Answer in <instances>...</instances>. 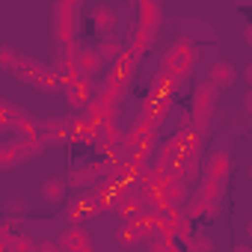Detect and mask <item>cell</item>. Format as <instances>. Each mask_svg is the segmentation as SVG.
Listing matches in <instances>:
<instances>
[{
    "instance_id": "obj_9",
    "label": "cell",
    "mask_w": 252,
    "mask_h": 252,
    "mask_svg": "<svg viewBox=\"0 0 252 252\" xmlns=\"http://www.w3.org/2000/svg\"><path fill=\"white\" fill-rule=\"evenodd\" d=\"M95 214H98V205L92 202L89 190L80 193V196H74V199L65 205V220H68V225H80L83 220H89V217H95Z\"/></svg>"
},
{
    "instance_id": "obj_37",
    "label": "cell",
    "mask_w": 252,
    "mask_h": 252,
    "mask_svg": "<svg viewBox=\"0 0 252 252\" xmlns=\"http://www.w3.org/2000/svg\"><path fill=\"white\" fill-rule=\"evenodd\" d=\"M18 60H21V57L15 54V48H9V45L0 48V68H3V71H15Z\"/></svg>"
},
{
    "instance_id": "obj_16",
    "label": "cell",
    "mask_w": 252,
    "mask_h": 252,
    "mask_svg": "<svg viewBox=\"0 0 252 252\" xmlns=\"http://www.w3.org/2000/svg\"><path fill=\"white\" fill-rule=\"evenodd\" d=\"M169 110H172V98H152V95H146L143 110H140V119H149L152 125H160Z\"/></svg>"
},
{
    "instance_id": "obj_10",
    "label": "cell",
    "mask_w": 252,
    "mask_h": 252,
    "mask_svg": "<svg viewBox=\"0 0 252 252\" xmlns=\"http://www.w3.org/2000/svg\"><path fill=\"white\" fill-rule=\"evenodd\" d=\"M181 222H184V211L169 205L163 214H158V231H155V240H175Z\"/></svg>"
},
{
    "instance_id": "obj_23",
    "label": "cell",
    "mask_w": 252,
    "mask_h": 252,
    "mask_svg": "<svg viewBox=\"0 0 252 252\" xmlns=\"http://www.w3.org/2000/svg\"><path fill=\"white\" fill-rule=\"evenodd\" d=\"M155 39H158V30H149V27H143V24H137L134 27V33H131V51L137 54V57H143L152 45H155Z\"/></svg>"
},
{
    "instance_id": "obj_27",
    "label": "cell",
    "mask_w": 252,
    "mask_h": 252,
    "mask_svg": "<svg viewBox=\"0 0 252 252\" xmlns=\"http://www.w3.org/2000/svg\"><path fill=\"white\" fill-rule=\"evenodd\" d=\"M65 187H68L65 178H48L42 184V199L45 202H63L65 199Z\"/></svg>"
},
{
    "instance_id": "obj_12",
    "label": "cell",
    "mask_w": 252,
    "mask_h": 252,
    "mask_svg": "<svg viewBox=\"0 0 252 252\" xmlns=\"http://www.w3.org/2000/svg\"><path fill=\"white\" fill-rule=\"evenodd\" d=\"M65 101L71 104V110H86L92 101H95V86H92V80H86V77H80L74 86H68L65 92Z\"/></svg>"
},
{
    "instance_id": "obj_50",
    "label": "cell",
    "mask_w": 252,
    "mask_h": 252,
    "mask_svg": "<svg viewBox=\"0 0 252 252\" xmlns=\"http://www.w3.org/2000/svg\"><path fill=\"white\" fill-rule=\"evenodd\" d=\"M0 252H15V249H9V246H6V249H0Z\"/></svg>"
},
{
    "instance_id": "obj_35",
    "label": "cell",
    "mask_w": 252,
    "mask_h": 252,
    "mask_svg": "<svg viewBox=\"0 0 252 252\" xmlns=\"http://www.w3.org/2000/svg\"><path fill=\"white\" fill-rule=\"evenodd\" d=\"M166 199H169V205H172V208H181V205L190 199V184L175 181L172 187H166Z\"/></svg>"
},
{
    "instance_id": "obj_24",
    "label": "cell",
    "mask_w": 252,
    "mask_h": 252,
    "mask_svg": "<svg viewBox=\"0 0 252 252\" xmlns=\"http://www.w3.org/2000/svg\"><path fill=\"white\" fill-rule=\"evenodd\" d=\"M172 172H175L178 181H184V184L196 181V178H199V155H181V160L175 163Z\"/></svg>"
},
{
    "instance_id": "obj_7",
    "label": "cell",
    "mask_w": 252,
    "mask_h": 252,
    "mask_svg": "<svg viewBox=\"0 0 252 252\" xmlns=\"http://www.w3.org/2000/svg\"><path fill=\"white\" fill-rule=\"evenodd\" d=\"M104 178V163H77L68 169V187L74 190H92Z\"/></svg>"
},
{
    "instance_id": "obj_18",
    "label": "cell",
    "mask_w": 252,
    "mask_h": 252,
    "mask_svg": "<svg viewBox=\"0 0 252 252\" xmlns=\"http://www.w3.org/2000/svg\"><path fill=\"white\" fill-rule=\"evenodd\" d=\"M217 211H220V205H214V202H208L205 196H199V193H196V196L187 202L184 217H187V220H193V222H196V220H202V217H205V220H214V217H217Z\"/></svg>"
},
{
    "instance_id": "obj_46",
    "label": "cell",
    "mask_w": 252,
    "mask_h": 252,
    "mask_svg": "<svg viewBox=\"0 0 252 252\" xmlns=\"http://www.w3.org/2000/svg\"><path fill=\"white\" fill-rule=\"evenodd\" d=\"M243 107H246V110H249V113H252V92H249V95H246V98H243Z\"/></svg>"
},
{
    "instance_id": "obj_2",
    "label": "cell",
    "mask_w": 252,
    "mask_h": 252,
    "mask_svg": "<svg viewBox=\"0 0 252 252\" xmlns=\"http://www.w3.org/2000/svg\"><path fill=\"white\" fill-rule=\"evenodd\" d=\"M77 15H80V0H60L54 6V39L65 48L77 36Z\"/></svg>"
},
{
    "instance_id": "obj_39",
    "label": "cell",
    "mask_w": 252,
    "mask_h": 252,
    "mask_svg": "<svg viewBox=\"0 0 252 252\" xmlns=\"http://www.w3.org/2000/svg\"><path fill=\"white\" fill-rule=\"evenodd\" d=\"M187 252H214V243H211V237L208 234H193V240L187 243Z\"/></svg>"
},
{
    "instance_id": "obj_34",
    "label": "cell",
    "mask_w": 252,
    "mask_h": 252,
    "mask_svg": "<svg viewBox=\"0 0 252 252\" xmlns=\"http://www.w3.org/2000/svg\"><path fill=\"white\" fill-rule=\"evenodd\" d=\"M222 187H225V184H220V181H214V178H202V184H199V196H205L208 202L220 205V199H222Z\"/></svg>"
},
{
    "instance_id": "obj_47",
    "label": "cell",
    "mask_w": 252,
    "mask_h": 252,
    "mask_svg": "<svg viewBox=\"0 0 252 252\" xmlns=\"http://www.w3.org/2000/svg\"><path fill=\"white\" fill-rule=\"evenodd\" d=\"M243 36H246V42L252 45V24H246V33H243Z\"/></svg>"
},
{
    "instance_id": "obj_43",
    "label": "cell",
    "mask_w": 252,
    "mask_h": 252,
    "mask_svg": "<svg viewBox=\"0 0 252 252\" xmlns=\"http://www.w3.org/2000/svg\"><path fill=\"white\" fill-rule=\"evenodd\" d=\"M24 211H27V202H24V199H9V202H6V214H9L12 220H15L18 214H24Z\"/></svg>"
},
{
    "instance_id": "obj_1",
    "label": "cell",
    "mask_w": 252,
    "mask_h": 252,
    "mask_svg": "<svg viewBox=\"0 0 252 252\" xmlns=\"http://www.w3.org/2000/svg\"><path fill=\"white\" fill-rule=\"evenodd\" d=\"M196 60H199V51H196V42L193 39H178L166 54H163V60H160V74H169V77H178V80H184L190 71H193V65H196Z\"/></svg>"
},
{
    "instance_id": "obj_30",
    "label": "cell",
    "mask_w": 252,
    "mask_h": 252,
    "mask_svg": "<svg viewBox=\"0 0 252 252\" xmlns=\"http://www.w3.org/2000/svg\"><path fill=\"white\" fill-rule=\"evenodd\" d=\"M131 225L137 228V234H140L143 240H155V231H158V214H140Z\"/></svg>"
},
{
    "instance_id": "obj_21",
    "label": "cell",
    "mask_w": 252,
    "mask_h": 252,
    "mask_svg": "<svg viewBox=\"0 0 252 252\" xmlns=\"http://www.w3.org/2000/svg\"><path fill=\"white\" fill-rule=\"evenodd\" d=\"M234 77H237V71H234V65H231V63H225V60H217V63L211 65V74H208V80H211L217 89L231 86V83H234Z\"/></svg>"
},
{
    "instance_id": "obj_26",
    "label": "cell",
    "mask_w": 252,
    "mask_h": 252,
    "mask_svg": "<svg viewBox=\"0 0 252 252\" xmlns=\"http://www.w3.org/2000/svg\"><path fill=\"white\" fill-rule=\"evenodd\" d=\"M51 68L57 71V77H60V83H63V92L80 80V71H77V65H74V63H65V60H60V57H57V63H54Z\"/></svg>"
},
{
    "instance_id": "obj_51",
    "label": "cell",
    "mask_w": 252,
    "mask_h": 252,
    "mask_svg": "<svg viewBox=\"0 0 252 252\" xmlns=\"http://www.w3.org/2000/svg\"><path fill=\"white\" fill-rule=\"evenodd\" d=\"M249 178H252V166H249Z\"/></svg>"
},
{
    "instance_id": "obj_25",
    "label": "cell",
    "mask_w": 252,
    "mask_h": 252,
    "mask_svg": "<svg viewBox=\"0 0 252 252\" xmlns=\"http://www.w3.org/2000/svg\"><path fill=\"white\" fill-rule=\"evenodd\" d=\"M178 86H181V80H178V77L158 74V77H155V83H152V89H149V95H152V98H172V95L178 92Z\"/></svg>"
},
{
    "instance_id": "obj_42",
    "label": "cell",
    "mask_w": 252,
    "mask_h": 252,
    "mask_svg": "<svg viewBox=\"0 0 252 252\" xmlns=\"http://www.w3.org/2000/svg\"><path fill=\"white\" fill-rule=\"evenodd\" d=\"M193 234H196V231H193V220H187V217H184V222H181V228H178V234H175V240L187 246V243L193 240Z\"/></svg>"
},
{
    "instance_id": "obj_20",
    "label": "cell",
    "mask_w": 252,
    "mask_h": 252,
    "mask_svg": "<svg viewBox=\"0 0 252 252\" xmlns=\"http://www.w3.org/2000/svg\"><path fill=\"white\" fill-rule=\"evenodd\" d=\"M181 149L175 146V140H166L158 146V155H155V169H175V163L181 160Z\"/></svg>"
},
{
    "instance_id": "obj_14",
    "label": "cell",
    "mask_w": 252,
    "mask_h": 252,
    "mask_svg": "<svg viewBox=\"0 0 252 252\" xmlns=\"http://www.w3.org/2000/svg\"><path fill=\"white\" fill-rule=\"evenodd\" d=\"M12 74H15L18 80H24V83L39 86V83H42V77L48 74V65H45V63H39V60H33V57H21Z\"/></svg>"
},
{
    "instance_id": "obj_29",
    "label": "cell",
    "mask_w": 252,
    "mask_h": 252,
    "mask_svg": "<svg viewBox=\"0 0 252 252\" xmlns=\"http://www.w3.org/2000/svg\"><path fill=\"white\" fill-rule=\"evenodd\" d=\"M92 24H95V30L110 33V30L116 27V12H113L110 6H95V9H92Z\"/></svg>"
},
{
    "instance_id": "obj_3",
    "label": "cell",
    "mask_w": 252,
    "mask_h": 252,
    "mask_svg": "<svg viewBox=\"0 0 252 252\" xmlns=\"http://www.w3.org/2000/svg\"><path fill=\"white\" fill-rule=\"evenodd\" d=\"M214 110H217V86L211 80L199 83L196 92H193V110H190V122L202 134H208L211 128V119H214Z\"/></svg>"
},
{
    "instance_id": "obj_41",
    "label": "cell",
    "mask_w": 252,
    "mask_h": 252,
    "mask_svg": "<svg viewBox=\"0 0 252 252\" xmlns=\"http://www.w3.org/2000/svg\"><path fill=\"white\" fill-rule=\"evenodd\" d=\"M149 252H184L178 240H152V249Z\"/></svg>"
},
{
    "instance_id": "obj_38",
    "label": "cell",
    "mask_w": 252,
    "mask_h": 252,
    "mask_svg": "<svg viewBox=\"0 0 252 252\" xmlns=\"http://www.w3.org/2000/svg\"><path fill=\"white\" fill-rule=\"evenodd\" d=\"M39 89H42V92H48V95H54V92H63V83H60V77H57V71H54V68H48V74L42 77Z\"/></svg>"
},
{
    "instance_id": "obj_4",
    "label": "cell",
    "mask_w": 252,
    "mask_h": 252,
    "mask_svg": "<svg viewBox=\"0 0 252 252\" xmlns=\"http://www.w3.org/2000/svg\"><path fill=\"white\" fill-rule=\"evenodd\" d=\"M137 63H140V57H137L131 48H125L122 57L110 65V71H107V77H104V86H107V89H116V92H125V86L131 83V77H134V71H137Z\"/></svg>"
},
{
    "instance_id": "obj_28",
    "label": "cell",
    "mask_w": 252,
    "mask_h": 252,
    "mask_svg": "<svg viewBox=\"0 0 252 252\" xmlns=\"http://www.w3.org/2000/svg\"><path fill=\"white\" fill-rule=\"evenodd\" d=\"M15 131H18V140H42V122H36L30 113L15 125Z\"/></svg>"
},
{
    "instance_id": "obj_49",
    "label": "cell",
    "mask_w": 252,
    "mask_h": 252,
    "mask_svg": "<svg viewBox=\"0 0 252 252\" xmlns=\"http://www.w3.org/2000/svg\"><path fill=\"white\" fill-rule=\"evenodd\" d=\"M246 231H249V237H252V220H249V225H246Z\"/></svg>"
},
{
    "instance_id": "obj_33",
    "label": "cell",
    "mask_w": 252,
    "mask_h": 252,
    "mask_svg": "<svg viewBox=\"0 0 252 252\" xmlns=\"http://www.w3.org/2000/svg\"><path fill=\"white\" fill-rule=\"evenodd\" d=\"M24 158H21V152H18V143H6L3 149H0V169H12V166H18Z\"/></svg>"
},
{
    "instance_id": "obj_32",
    "label": "cell",
    "mask_w": 252,
    "mask_h": 252,
    "mask_svg": "<svg viewBox=\"0 0 252 252\" xmlns=\"http://www.w3.org/2000/svg\"><path fill=\"white\" fill-rule=\"evenodd\" d=\"M122 51H125V45H122L119 39H113V36H107V39L98 45V54H101L104 63H116V60L122 57Z\"/></svg>"
},
{
    "instance_id": "obj_13",
    "label": "cell",
    "mask_w": 252,
    "mask_h": 252,
    "mask_svg": "<svg viewBox=\"0 0 252 252\" xmlns=\"http://www.w3.org/2000/svg\"><path fill=\"white\" fill-rule=\"evenodd\" d=\"M57 243L63 246V252H92V240H89L86 228H80V225H68Z\"/></svg>"
},
{
    "instance_id": "obj_22",
    "label": "cell",
    "mask_w": 252,
    "mask_h": 252,
    "mask_svg": "<svg viewBox=\"0 0 252 252\" xmlns=\"http://www.w3.org/2000/svg\"><path fill=\"white\" fill-rule=\"evenodd\" d=\"M137 9H140V24L143 27L158 30L163 24V9H160V3H155V0H140Z\"/></svg>"
},
{
    "instance_id": "obj_19",
    "label": "cell",
    "mask_w": 252,
    "mask_h": 252,
    "mask_svg": "<svg viewBox=\"0 0 252 252\" xmlns=\"http://www.w3.org/2000/svg\"><path fill=\"white\" fill-rule=\"evenodd\" d=\"M101 68H104V60H101L98 48H83V51H80V60H77V71H80V77L92 80Z\"/></svg>"
},
{
    "instance_id": "obj_31",
    "label": "cell",
    "mask_w": 252,
    "mask_h": 252,
    "mask_svg": "<svg viewBox=\"0 0 252 252\" xmlns=\"http://www.w3.org/2000/svg\"><path fill=\"white\" fill-rule=\"evenodd\" d=\"M140 240H143V237L137 234V228H134L131 222H122V225L116 228V243H119V246H125V249H134Z\"/></svg>"
},
{
    "instance_id": "obj_45",
    "label": "cell",
    "mask_w": 252,
    "mask_h": 252,
    "mask_svg": "<svg viewBox=\"0 0 252 252\" xmlns=\"http://www.w3.org/2000/svg\"><path fill=\"white\" fill-rule=\"evenodd\" d=\"M231 252H252V246H246V243H237V246H234Z\"/></svg>"
},
{
    "instance_id": "obj_6",
    "label": "cell",
    "mask_w": 252,
    "mask_h": 252,
    "mask_svg": "<svg viewBox=\"0 0 252 252\" xmlns=\"http://www.w3.org/2000/svg\"><path fill=\"white\" fill-rule=\"evenodd\" d=\"M125 193H128V187H122V184H116V181H107V178H101V181L89 190V196H92V202L98 205V211H116V205L122 202Z\"/></svg>"
},
{
    "instance_id": "obj_8",
    "label": "cell",
    "mask_w": 252,
    "mask_h": 252,
    "mask_svg": "<svg viewBox=\"0 0 252 252\" xmlns=\"http://www.w3.org/2000/svg\"><path fill=\"white\" fill-rule=\"evenodd\" d=\"M172 140H175V146H178L184 155H199V152H202V143H205V134L190 122V116H184L181 128L172 134Z\"/></svg>"
},
{
    "instance_id": "obj_11",
    "label": "cell",
    "mask_w": 252,
    "mask_h": 252,
    "mask_svg": "<svg viewBox=\"0 0 252 252\" xmlns=\"http://www.w3.org/2000/svg\"><path fill=\"white\" fill-rule=\"evenodd\" d=\"M42 143L45 146H63V143H71V125L68 119H48L42 122Z\"/></svg>"
},
{
    "instance_id": "obj_44",
    "label": "cell",
    "mask_w": 252,
    "mask_h": 252,
    "mask_svg": "<svg viewBox=\"0 0 252 252\" xmlns=\"http://www.w3.org/2000/svg\"><path fill=\"white\" fill-rule=\"evenodd\" d=\"M36 252H63V246H60V243L45 240V243H39V249H36Z\"/></svg>"
},
{
    "instance_id": "obj_40",
    "label": "cell",
    "mask_w": 252,
    "mask_h": 252,
    "mask_svg": "<svg viewBox=\"0 0 252 252\" xmlns=\"http://www.w3.org/2000/svg\"><path fill=\"white\" fill-rule=\"evenodd\" d=\"M9 249H15V252H36L39 249V243H33V237L30 234H15V240H12V246Z\"/></svg>"
},
{
    "instance_id": "obj_36",
    "label": "cell",
    "mask_w": 252,
    "mask_h": 252,
    "mask_svg": "<svg viewBox=\"0 0 252 252\" xmlns=\"http://www.w3.org/2000/svg\"><path fill=\"white\" fill-rule=\"evenodd\" d=\"M15 143H18V152H21V158H24V160L39 158V155H42V149H45V143H42V140H15Z\"/></svg>"
},
{
    "instance_id": "obj_15",
    "label": "cell",
    "mask_w": 252,
    "mask_h": 252,
    "mask_svg": "<svg viewBox=\"0 0 252 252\" xmlns=\"http://www.w3.org/2000/svg\"><path fill=\"white\" fill-rule=\"evenodd\" d=\"M68 125H71V143H83V146H95V137H98V128L86 119V116H68Z\"/></svg>"
},
{
    "instance_id": "obj_5",
    "label": "cell",
    "mask_w": 252,
    "mask_h": 252,
    "mask_svg": "<svg viewBox=\"0 0 252 252\" xmlns=\"http://www.w3.org/2000/svg\"><path fill=\"white\" fill-rule=\"evenodd\" d=\"M155 143H158V125H152L149 119H137V122H134V128L125 134V143H122L125 160H128V152H134V149H146V152H152Z\"/></svg>"
},
{
    "instance_id": "obj_48",
    "label": "cell",
    "mask_w": 252,
    "mask_h": 252,
    "mask_svg": "<svg viewBox=\"0 0 252 252\" xmlns=\"http://www.w3.org/2000/svg\"><path fill=\"white\" fill-rule=\"evenodd\" d=\"M246 80H249V83H252V63H249V65H246Z\"/></svg>"
},
{
    "instance_id": "obj_17",
    "label": "cell",
    "mask_w": 252,
    "mask_h": 252,
    "mask_svg": "<svg viewBox=\"0 0 252 252\" xmlns=\"http://www.w3.org/2000/svg\"><path fill=\"white\" fill-rule=\"evenodd\" d=\"M231 175V158L228 152H214L205 163V178H214L220 184H225V178Z\"/></svg>"
}]
</instances>
